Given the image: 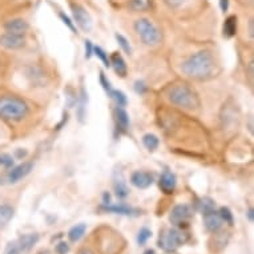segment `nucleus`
<instances>
[{
	"label": "nucleus",
	"instance_id": "obj_1",
	"mask_svg": "<svg viewBox=\"0 0 254 254\" xmlns=\"http://www.w3.org/2000/svg\"><path fill=\"white\" fill-rule=\"evenodd\" d=\"M216 63L208 51H200L187 59L183 64V72L194 80H206L212 77Z\"/></svg>",
	"mask_w": 254,
	"mask_h": 254
},
{
	"label": "nucleus",
	"instance_id": "obj_2",
	"mask_svg": "<svg viewBox=\"0 0 254 254\" xmlns=\"http://www.w3.org/2000/svg\"><path fill=\"white\" fill-rule=\"evenodd\" d=\"M27 112H28V107L19 97H0V117H3L5 120L19 121L25 117Z\"/></svg>",
	"mask_w": 254,
	"mask_h": 254
},
{
	"label": "nucleus",
	"instance_id": "obj_3",
	"mask_svg": "<svg viewBox=\"0 0 254 254\" xmlns=\"http://www.w3.org/2000/svg\"><path fill=\"white\" fill-rule=\"evenodd\" d=\"M168 97L172 101V104L184 109H196L200 105V100L196 93L185 84H179L171 88Z\"/></svg>",
	"mask_w": 254,
	"mask_h": 254
},
{
	"label": "nucleus",
	"instance_id": "obj_4",
	"mask_svg": "<svg viewBox=\"0 0 254 254\" xmlns=\"http://www.w3.org/2000/svg\"><path fill=\"white\" fill-rule=\"evenodd\" d=\"M134 29H136V32L138 34L142 43L146 44V46H157L158 43L161 42V39H163L161 31L149 19H145V17H141V19L136 20Z\"/></svg>",
	"mask_w": 254,
	"mask_h": 254
},
{
	"label": "nucleus",
	"instance_id": "obj_5",
	"mask_svg": "<svg viewBox=\"0 0 254 254\" xmlns=\"http://www.w3.org/2000/svg\"><path fill=\"white\" fill-rule=\"evenodd\" d=\"M189 240L188 236L184 230L179 229H165L161 232L160 237H158L157 245L158 248H161L164 252L172 253L177 250L181 245H184L185 242Z\"/></svg>",
	"mask_w": 254,
	"mask_h": 254
},
{
	"label": "nucleus",
	"instance_id": "obj_6",
	"mask_svg": "<svg viewBox=\"0 0 254 254\" xmlns=\"http://www.w3.org/2000/svg\"><path fill=\"white\" fill-rule=\"evenodd\" d=\"M192 209L189 205H177L172 209L169 220L175 226H183V224H188V221L192 218Z\"/></svg>",
	"mask_w": 254,
	"mask_h": 254
},
{
	"label": "nucleus",
	"instance_id": "obj_7",
	"mask_svg": "<svg viewBox=\"0 0 254 254\" xmlns=\"http://www.w3.org/2000/svg\"><path fill=\"white\" fill-rule=\"evenodd\" d=\"M0 46L5 50H20L25 46V39L23 35L3 34L0 36Z\"/></svg>",
	"mask_w": 254,
	"mask_h": 254
},
{
	"label": "nucleus",
	"instance_id": "obj_8",
	"mask_svg": "<svg viewBox=\"0 0 254 254\" xmlns=\"http://www.w3.org/2000/svg\"><path fill=\"white\" fill-rule=\"evenodd\" d=\"M72 13H73V19L77 23L80 28L83 29L84 32L91 31L92 28V19L89 16V13L80 5H73L72 7Z\"/></svg>",
	"mask_w": 254,
	"mask_h": 254
},
{
	"label": "nucleus",
	"instance_id": "obj_9",
	"mask_svg": "<svg viewBox=\"0 0 254 254\" xmlns=\"http://www.w3.org/2000/svg\"><path fill=\"white\" fill-rule=\"evenodd\" d=\"M32 163H23L20 165H17V167H13L8 173V183L15 184L19 183L20 180H23L25 176H28L32 171Z\"/></svg>",
	"mask_w": 254,
	"mask_h": 254
},
{
	"label": "nucleus",
	"instance_id": "obj_10",
	"mask_svg": "<svg viewBox=\"0 0 254 254\" xmlns=\"http://www.w3.org/2000/svg\"><path fill=\"white\" fill-rule=\"evenodd\" d=\"M204 224L208 232H210V233H216V232H220V229L222 228V224H224V221H222V218L220 217L218 212L212 210V212L204 214Z\"/></svg>",
	"mask_w": 254,
	"mask_h": 254
},
{
	"label": "nucleus",
	"instance_id": "obj_11",
	"mask_svg": "<svg viewBox=\"0 0 254 254\" xmlns=\"http://www.w3.org/2000/svg\"><path fill=\"white\" fill-rule=\"evenodd\" d=\"M130 183L138 189H146L153 184V176L148 172H134L130 177Z\"/></svg>",
	"mask_w": 254,
	"mask_h": 254
},
{
	"label": "nucleus",
	"instance_id": "obj_12",
	"mask_svg": "<svg viewBox=\"0 0 254 254\" xmlns=\"http://www.w3.org/2000/svg\"><path fill=\"white\" fill-rule=\"evenodd\" d=\"M4 29L8 34L24 35L28 29V23L24 19H11L4 24Z\"/></svg>",
	"mask_w": 254,
	"mask_h": 254
},
{
	"label": "nucleus",
	"instance_id": "obj_13",
	"mask_svg": "<svg viewBox=\"0 0 254 254\" xmlns=\"http://www.w3.org/2000/svg\"><path fill=\"white\" fill-rule=\"evenodd\" d=\"M176 184H177V181H176V176L173 175L172 172L165 171L163 175H161V177H160V183H158V185H160L161 190H163L165 194H171V193H173V190H175Z\"/></svg>",
	"mask_w": 254,
	"mask_h": 254
},
{
	"label": "nucleus",
	"instance_id": "obj_14",
	"mask_svg": "<svg viewBox=\"0 0 254 254\" xmlns=\"http://www.w3.org/2000/svg\"><path fill=\"white\" fill-rule=\"evenodd\" d=\"M103 210L105 212H111V213H116V214H123V216H137L138 210L137 209H133L128 206V205L124 204H117V205H104L101 206Z\"/></svg>",
	"mask_w": 254,
	"mask_h": 254
},
{
	"label": "nucleus",
	"instance_id": "obj_15",
	"mask_svg": "<svg viewBox=\"0 0 254 254\" xmlns=\"http://www.w3.org/2000/svg\"><path fill=\"white\" fill-rule=\"evenodd\" d=\"M39 241V234L35 233H29V234H24V236H21L19 240H17V245L20 248V250L24 253V252H28L34 248V245H36Z\"/></svg>",
	"mask_w": 254,
	"mask_h": 254
},
{
	"label": "nucleus",
	"instance_id": "obj_16",
	"mask_svg": "<svg viewBox=\"0 0 254 254\" xmlns=\"http://www.w3.org/2000/svg\"><path fill=\"white\" fill-rule=\"evenodd\" d=\"M109 60H111V65H112L117 75L121 76V77H125L127 76V64H125L123 56L120 54H113Z\"/></svg>",
	"mask_w": 254,
	"mask_h": 254
},
{
	"label": "nucleus",
	"instance_id": "obj_17",
	"mask_svg": "<svg viewBox=\"0 0 254 254\" xmlns=\"http://www.w3.org/2000/svg\"><path fill=\"white\" fill-rule=\"evenodd\" d=\"M13 214H15V209L11 205H0V230L4 229L5 226L8 225L9 221L12 220Z\"/></svg>",
	"mask_w": 254,
	"mask_h": 254
},
{
	"label": "nucleus",
	"instance_id": "obj_18",
	"mask_svg": "<svg viewBox=\"0 0 254 254\" xmlns=\"http://www.w3.org/2000/svg\"><path fill=\"white\" fill-rule=\"evenodd\" d=\"M87 232V225L85 224H77V225L72 226L69 232H68V240L71 242H77L84 237V234Z\"/></svg>",
	"mask_w": 254,
	"mask_h": 254
},
{
	"label": "nucleus",
	"instance_id": "obj_19",
	"mask_svg": "<svg viewBox=\"0 0 254 254\" xmlns=\"http://www.w3.org/2000/svg\"><path fill=\"white\" fill-rule=\"evenodd\" d=\"M115 115H116L117 127L121 130L128 129V127H129V117H128V113L125 112V109L123 107H117Z\"/></svg>",
	"mask_w": 254,
	"mask_h": 254
},
{
	"label": "nucleus",
	"instance_id": "obj_20",
	"mask_svg": "<svg viewBox=\"0 0 254 254\" xmlns=\"http://www.w3.org/2000/svg\"><path fill=\"white\" fill-rule=\"evenodd\" d=\"M236 32H237V17L232 15V16L226 17L225 23H224V36L233 38Z\"/></svg>",
	"mask_w": 254,
	"mask_h": 254
},
{
	"label": "nucleus",
	"instance_id": "obj_21",
	"mask_svg": "<svg viewBox=\"0 0 254 254\" xmlns=\"http://www.w3.org/2000/svg\"><path fill=\"white\" fill-rule=\"evenodd\" d=\"M228 238H229L228 233H218V232H216L214 237H213L214 245L210 246V250L212 252H220V250L224 249L226 244H228Z\"/></svg>",
	"mask_w": 254,
	"mask_h": 254
},
{
	"label": "nucleus",
	"instance_id": "obj_22",
	"mask_svg": "<svg viewBox=\"0 0 254 254\" xmlns=\"http://www.w3.org/2000/svg\"><path fill=\"white\" fill-rule=\"evenodd\" d=\"M214 208H216V202L209 197H204V198H201L200 202H197V209L202 214L212 212V210H214Z\"/></svg>",
	"mask_w": 254,
	"mask_h": 254
},
{
	"label": "nucleus",
	"instance_id": "obj_23",
	"mask_svg": "<svg viewBox=\"0 0 254 254\" xmlns=\"http://www.w3.org/2000/svg\"><path fill=\"white\" fill-rule=\"evenodd\" d=\"M142 142H144V145L148 150H154L157 149L158 146V138L157 136H154L152 133L145 134L144 137H142Z\"/></svg>",
	"mask_w": 254,
	"mask_h": 254
},
{
	"label": "nucleus",
	"instance_id": "obj_24",
	"mask_svg": "<svg viewBox=\"0 0 254 254\" xmlns=\"http://www.w3.org/2000/svg\"><path fill=\"white\" fill-rule=\"evenodd\" d=\"M129 5L136 12H141V11H146L149 8L150 0H130Z\"/></svg>",
	"mask_w": 254,
	"mask_h": 254
},
{
	"label": "nucleus",
	"instance_id": "obj_25",
	"mask_svg": "<svg viewBox=\"0 0 254 254\" xmlns=\"http://www.w3.org/2000/svg\"><path fill=\"white\" fill-rule=\"evenodd\" d=\"M218 214L224 221V224H228V225H233L234 224V218H233V213L230 210L229 208H225V206H222V208L218 210Z\"/></svg>",
	"mask_w": 254,
	"mask_h": 254
},
{
	"label": "nucleus",
	"instance_id": "obj_26",
	"mask_svg": "<svg viewBox=\"0 0 254 254\" xmlns=\"http://www.w3.org/2000/svg\"><path fill=\"white\" fill-rule=\"evenodd\" d=\"M109 96L116 101L117 107H125V105H127V96H125L124 93H123L121 91L112 89V91L109 92Z\"/></svg>",
	"mask_w": 254,
	"mask_h": 254
},
{
	"label": "nucleus",
	"instance_id": "obj_27",
	"mask_svg": "<svg viewBox=\"0 0 254 254\" xmlns=\"http://www.w3.org/2000/svg\"><path fill=\"white\" fill-rule=\"evenodd\" d=\"M115 192H116V196L119 198H125V197L129 194V190H128V188L125 185L123 181H117L115 184Z\"/></svg>",
	"mask_w": 254,
	"mask_h": 254
},
{
	"label": "nucleus",
	"instance_id": "obj_28",
	"mask_svg": "<svg viewBox=\"0 0 254 254\" xmlns=\"http://www.w3.org/2000/svg\"><path fill=\"white\" fill-rule=\"evenodd\" d=\"M93 54L100 59L105 67H111V60L108 58V54H105L104 50H101L100 47H93Z\"/></svg>",
	"mask_w": 254,
	"mask_h": 254
},
{
	"label": "nucleus",
	"instance_id": "obj_29",
	"mask_svg": "<svg viewBox=\"0 0 254 254\" xmlns=\"http://www.w3.org/2000/svg\"><path fill=\"white\" fill-rule=\"evenodd\" d=\"M115 38H116L117 43L120 44V47H121V48H123V51H124L125 54H128V55L132 54V48H130L129 42H128V40H127V39H125L124 36H123V35L116 34V36H115Z\"/></svg>",
	"mask_w": 254,
	"mask_h": 254
},
{
	"label": "nucleus",
	"instance_id": "obj_30",
	"mask_svg": "<svg viewBox=\"0 0 254 254\" xmlns=\"http://www.w3.org/2000/svg\"><path fill=\"white\" fill-rule=\"evenodd\" d=\"M150 237H152V232H150L148 228H142V229H140V232H138L137 242L140 245H145L146 241H148Z\"/></svg>",
	"mask_w": 254,
	"mask_h": 254
},
{
	"label": "nucleus",
	"instance_id": "obj_31",
	"mask_svg": "<svg viewBox=\"0 0 254 254\" xmlns=\"http://www.w3.org/2000/svg\"><path fill=\"white\" fill-rule=\"evenodd\" d=\"M0 165L4 168H12L13 167V158L9 154H0Z\"/></svg>",
	"mask_w": 254,
	"mask_h": 254
},
{
	"label": "nucleus",
	"instance_id": "obj_32",
	"mask_svg": "<svg viewBox=\"0 0 254 254\" xmlns=\"http://www.w3.org/2000/svg\"><path fill=\"white\" fill-rule=\"evenodd\" d=\"M3 254H21V250L20 248H19V245H17V242H9L8 245H7V248H5L4 253Z\"/></svg>",
	"mask_w": 254,
	"mask_h": 254
},
{
	"label": "nucleus",
	"instance_id": "obj_33",
	"mask_svg": "<svg viewBox=\"0 0 254 254\" xmlns=\"http://www.w3.org/2000/svg\"><path fill=\"white\" fill-rule=\"evenodd\" d=\"M55 250H56V253L58 254H67L68 252H69V245H68L67 242L62 241L56 245Z\"/></svg>",
	"mask_w": 254,
	"mask_h": 254
},
{
	"label": "nucleus",
	"instance_id": "obj_34",
	"mask_svg": "<svg viewBox=\"0 0 254 254\" xmlns=\"http://www.w3.org/2000/svg\"><path fill=\"white\" fill-rule=\"evenodd\" d=\"M59 16H60V19H62V20H63V23L67 25L68 28L75 32V31H76L75 25H73V23H72V21H71V19H69V17H68L67 15H65V13L60 12V13H59Z\"/></svg>",
	"mask_w": 254,
	"mask_h": 254
},
{
	"label": "nucleus",
	"instance_id": "obj_35",
	"mask_svg": "<svg viewBox=\"0 0 254 254\" xmlns=\"http://www.w3.org/2000/svg\"><path fill=\"white\" fill-rule=\"evenodd\" d=\"M100 83H101V85H103V88H104L105 91L108 92V93L112 91L111 83H109V80H107V77H105L104 73H101V75H100Z\"/></svg>",
	"mask_w": 254,
	"mask_h": 254
},
{
	"label": "nucleus",
	"instance_id": "obj_36",
	"mask_svg": "<svg viewBox=\"0 0 254 254\" xmlns=\"http://www.w3.org/2000/svg\"><path fill=\"white\" fill-rule=\"evenodd\" d=\"M93 55V46H92V43L89 40L85 42V58L89 59Z\"/></svg>",
	"mask_w": 254,
	"mask_h": 254
},
{
	"label": "nucleus",
	"instance_id": "obj_37",
	"mask_svg": "<svg viewBox=\"0 0 254 254\" xmlns=\"http://www.w3.org/2000/svg\"><path fill=\"white\" fill-rule=\"evenodd\" d=\"M134 89H136V92H137V93H144V92H145V89H146L145 84L142 83V81H136Z\"/></svg>",
	"mask_w": 254,
	"mask_h": 254
},
{
	"label": "nucleus",
	"instance_id": "obj_38",
	"mask_svg": "<svg viewBox=\"0 0 254 254\" xmlns=\"http://www.w3.org/2000/svg\"><path fill=\"white\" fill-rule=\"evenodd\" d=\"M220 8L222 12L225 13L229 8V0H220Z\"/></svg>",
	"mask_w": 254,
	"mask_h": 254
},
{
	"label": "nucleus",
	"instance_id": "obj_39",
	"mask_svg": "<svg viewBox=\"0 0 254 254\" xmlns=\"http://www.w3.org/2000/svg\"><path fill=\"white\" fill-rule=\"evenodd\" d=\"M103 202H104V205L111 204V196H109V193L105 192L104 194H103Z\"/></svg>",
	"mask_w": 254,
	"mask_h": 254
},
{
	"label": "nucleus",
	"instance_id": "obj_40",
	"mask_svg": "<svg viewBox=\"0 0 254 254\" xmlns=\"http://www.w3.org/2000/svg\"><path fill=\"white\" fill-rule=\"evenodd\" d=\"M253 209H249V212H248V218H249L250 222H253Z\"/></svg>",
	"mask_w": 254,
	"mask_h": 254
},
{
	"label": "nucleus",
	"instance_id": "obj_41",
	"mask_svg": "<svg viewBox=\"0 0 254 254\" xmlns=\"http://www.w3.org/2000/svg\"><path fill=\"white\" fill-rule=\"evenodd\" d=\"M77 254H93L89 249H81Z\"/></svg>",
	"mask_w": 254,
	"mask_h": 254
},
{
	"label": "nucleus",
	"instance_id": "obj_42",
	"mask_svg": "<svg viewBox=\"0 0 254 254\" xmlns=\"http://www.w3.org/2000/svg\"><path fill=\"white\" fill-rule=\"evenodd\" d=\"M144 254H156V252H154L153 249H148L144 252Z\"/></svg>",
	"mask_w": 254,
	"mask_h": 254
},
{
	"label": "nucleus",
	"instance_id": "obj_43",
	"mask_svg": "<svg viewBox=\"0 0 254 254\" xmlns=\"http://www.w3.org/2000/svg\"><path fill=\"white\" fill-rule=\"evenodd\" d=\"M250 36L253 38V21H250Z\"/></svg>",
	"mask_w": 254,
	"mask_h": 254
}]
</instances>
